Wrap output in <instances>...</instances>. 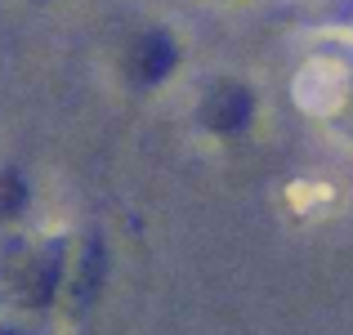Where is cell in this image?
Returning a JSON list of instances; mask_svg holds the SVG:
<instances>
[{"mask_svg":"<svg viewBox=\"0 0 353 335\" xmlns=\"http://www.w3.org/2000/svg\"><path fill=\"white\" fill-rule=\"evenodd\" d=\"M170 68H174V41L170 36L165 32L139 36L134 50H130V77H134L139 85H157Z\"/></svg>","mask_w":353,"mask_h":335,"instance_id":"2","label":"cell"},{"mask_svg":"<svg viewBox=\"0 0 353 335\" xmlns=\"http://www.w3.org/2000/svg\"><path fill=\"white\" fill-rule=\"evenodd\" d=\"M18 206H23V179H18V174H5V179H0V215H14Z\"/></svg>","mask_w":353,"mask_h":335,"instance_id":"4","label":"cell"},{"mask_svg":"<svg viewBox=\"0 0 353 335\" xmlns=\"http://www.w3.org/2000/svg\"><path fill=\"white\" fill-rule=\"evenodd\" d=\"M0 335H5V331H0Z\"/></svg>","mask_w":353,"mask_h":335,"instance_id":"5","label":"cell"},{"mask_svg":"<svg viewBox=\"0 0 353 335\" xmlns=\"http://www.w3.org/2000/svg\"><path fill=\"white\" fill-rule=\"evenodd\" d=\"M103 241L99 237H90V246H85V259H81V277H77V300L85 304V300H94V291H99V282H103Z\"/></svg>","mask_w":353,"mask_h":335,"instance_id":"3","label":"cell"},{"mask_svg":"<svg viewBox=\"0 0 353 335\" xmlns=\"http://www.w3.org/2000/svg\"><path fill=\"white\" fill-rule=\"evenodd\" d=\"M255 112V99H250L246 85H215L201 103V121L210 130H241Z\"/></svg>","mask_w":353,"mask_h":335,"instance_id":"1","label":"cell"}]
</instances>
